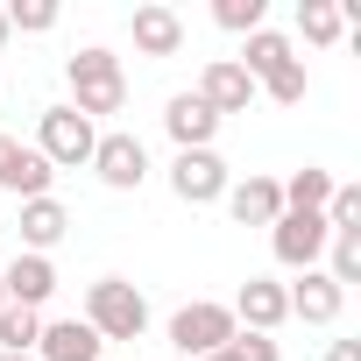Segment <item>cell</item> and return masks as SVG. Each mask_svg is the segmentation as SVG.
Listing matches in <instances>:
<instances>
[{
	"instance_id": "6da1fadb",
	"label": "cell",
	"mask_w": 361,
	"mask_h": 361,
	"mask_svg": "<svg viewBox=\"0 0 361 361\" xmlns=\"http://www.w3.org/2000/svg\"><path fill=\"white\" fill-rule=\"evenodd\" d=\"M64 85H71V106L99 128L106 114H121L128 106V71H121V57L114 50H99V43H85L71 64H64Z\"/></svg>"
},
{
	"instance_id": "7a4b0ae2",
	"label": "cell",
	"mask_w": 361,
	"mask_h": 361,
	"mask_svg": "<svg viewBox=\"0 0 361 361\" xmlns=\"http://www.w3.org/2000/svg\"><path fill=\"white\" fill-rule=\"evenodd\" d=\"M85 326L114 347V340H142L149 333V298L128 283V276H99L85 290Z\"/></svg>"
},
{
	"instance_id": "3957f363",
	"label": "cell",
	"mask_w": 361,
	"mask_h": 361,
	"mask_svg": "<svg viewBox=\"0 0 361 361\" xmlns=\"http://www.w3.org/2000/svg\"><path fill=\"white\" fill-rule=\"evenodd\" d=\"M92 142H99V128H92L78 106H43V121H36V156H43L50 170L92 163Z\"/></svg>"
},
{
	"instance_id": "277c9868",
	"label": "cell",
	"mask_w": 361,
	"mask_h": 361,
	"mask_svg": "<svg viewBox=\"0 0 361 361\" xmlns=\"http://www.w3.org/2000/svg\"><path fill=\"white\" fill-rule=\"evenodd\" d=\"M234 333H241V326H234V312H227V305H213V298H192V305H177V312H170V347H177V354H192V361L220 354Z\"/></svg>"
},
{
	"instance_id": "5b68a950",
	"label": "cell",
	"mask_w": 361,
	"mask_h": 361,
	"mask_svg": "<svg viewBox=\"0 0 361 361\" xmlns=\"http://www.w3.org/2000/svg\"><path fill=\"white\" fill-rule=\"evenodd\" d=\"M92 170H99L106 192H142V185H149V149H142V135H128V128L99 135V142H92Z\"/></svg>"
},
{
	"instance_id": "8992f818",
	"label": "cell",
	"mask_w": 361,
	"mask_h": 361,
	"mask_svg": "<svg viewBox=\"0 0 361 361\" xmlns=\"http://www.w3.org/2000/svg\"><path fill=\"white\" fill-rule=\"evenodd\" d=\"M227 163L213 156V149H177V163H170V192L185 199V206H220L227 199Z\"/></svg>"
},
{
	"instance_id": "52a82bcc",
	"label": "cell",
	"mask_w": 361,
	"mask_h": 361,
	"mask_svg": "<svg viewBox=\"0 0 361 361\" xmlns=\"http://www.w3.org/2000/svg\"><path fill=\"white\" fill-rule=\"evenodd\" d=\"M326 241H333L326 213H283V220L269 227V248H276V262H283V269H319Z\"/></svg>"
},
{
	"instance_id": "ba28073f",
	"label": "cell",
	"mask_w": 361,
	"mask_h": 361,
	"mask_svg": "<svg viewBox=\"0 0 361 361\" xmlns=\"http://www.w3.org/2000/svg\"><path fill=\"white\" fill-rule=\"evenodd\" d=\"M227 312H234V326H241V333H269V340H276V326L290 319V298H283V283H276V276H248V283L234 290V305H227Z\"/></svg>"
},
{
	"instance_id": "9c48e42d",
	"label": "cell",
	"mask_w": 361,
	"mask_h": 361,
	"mask_svg": "<svg viewBox=\"0 0 361 361\" xmlns=\"http://www.w3.org/2000/svg\"><path fill=\"white\" fill-rule=\"evenodd\" d=\"M50 163L36 156V142H15V135H0V192L8 199H50Z\"/></svg>"
},
{
	"instance_id": "30bf717a",
	"label": "cell",
	"mask_w": 361,
	"mask_h": 361,
	"mask_svg": "<svg viewBox=\"0 0 361 361\" xmlns=\"http://www.w3.org/2000/svg\"><path fill=\"white\" fill-rule=\"evenodd\" d=\"M192 92H199V99H206V106L227 121V114H248V99H255V78H248L234 57H213V64L199 71V85H192Z\"/></svg>"
},
{
	"instance_id": "8fae6325",
	"label": "cell",
	"mask_w": 361,
	"mask_h": 361,
	"mask_svg": "<svg viewBox=\"0 0 361 361\" xmlns=\"http://www.w3.org/2000/svg\"><path fill=\"white\" fill-rule=\"evenodd\" d=\"M283 298H290V319H305V326H333L347 305V290L326 269H298V283H283Z\"/></svg>"
},
{
	"instance_id": "7c38bea8",
	"label": "cell",
	"mask_w": 361,
	"mask_h": 361,
	"mask_svg": "<svg viewBox=\"0 0 361 361\" xmlns=\"http://www.w3.org/2000/svg\"><path fill=\"white\" fill-rule=\"evenodd\" d=\"M128 29H135V57H177L185 50V15L163 8V0H142Z\"/></svg>"
},
{
	"instance_id": "4fadbf2b",
	"label": "cell",
	"mask_w": 361,
	"mask_h": 361,
	"mask_svg": "<svg viewBox=\"0 0 361 361\" xmlns=\"http://www.w3.org/2000/svg\"><path fill=\"white\" fill-rule=\"evenodd\" d=\"M163 135H170L177 149H213L220 114H213L199 92H170V106H163Z\"/></svg>"
},
{
	"instance_id": "5bb4252c",
	"label": "cell",
	"mask_w": 361,
	"mask_h": 361,
	"mask_svg": "<svg viewBox=\"0 0 361 361\" xmlns=\"http://www.w3.org/2000/svg\"><path fill=\"white\" fill-rule=\"evenodd\" d=\"M220 206H227L241 227H276V220H283V185H276V177H234Z\"/></svg>"
},
{
	"instance_id": "9a60e30c",
	"label": "cell",
	"mask_w": 361,
	"mask_h": 361,
	"mask_svg": "<svg viewBox=\"0 0 361 361\" xmlns=\"http://www.w3.org/2000/svg\"><path fill=\"white\" fill-rule=\"evenodd\" d=\"M0 290H8V305L43 312V305L57 298V262H50V255H15L8 269H0Z\"/></svg>"
},
{
	"instance_id": "2e32d148",
	"label": "cell",
	"mask_w": 361,
	"mask_h": 361,
	"mask_svg": "<svg viewBox=\"0 0 361 361\" xmlns=\"http://www.w3.org/2000/svg\"><path fill=\"white\" fill-rule=\"evenodd\" d=\"M36 361H106V340H99L85 319H43Z\"/></svg>"
},
{
	"instance_id": "e0dca14e",
	"label": "cell",
	"mask_w": 361,
	"mask_h": 361,
	"mask_svg": "<svg viewBox=\"0 0 361 361\" xmlns=\"http://www.w3.org/2000/svg\"><path fill=\"white\" fill-rule=\"evenodd\" d=\"M248 78H255V92L276 78V71H290L298 64V50H290V36H276V29H255V36H241V57H234Z\"/></svg>"
},
{
	"instance_id": "ac0fdd59",
	"label": "cell",
	"mask_w": 361,
	"mask_h": 361,
	"mask_svg": "<svg viewBox=\"0 0 361 361\" xmlns=\"http://www.w3.org/2000/svg\"><path fill=\"white\" fill-rule=\"evenodd\" d=\"M71 234V213L57 199H22V255H50Z\"/></svg>"
},
{
	"instance_id": "d6986e66",
	"label": "cell",
	"mask_w": 361,
	"mask_h": 361,
	"mask_svg": "<svg viewBox=\"0 0 361 361\" xmlns=\"http://www.w3.org/2000/svg\"><path fill=\"white\" fill-rule=\"evenodd\" d=\"M326 199H333V170L305 163L283 177V213H326Z\"/></svg>"
},
{
	"instance_id": "ffe728a7",
	"label": "cell",
	"mask_w": 361,
	"mask_h": 361,
	"mask_svg": "<svg viewBox=\"0 0 361 361\" xmlns=\"http://www.w3.org/2000/svg\"><path fill=\"white\" fill-rule=\"evenodd\" d=\"M36 340H43V312L0 305V354H36Z\"/></svg>"
},
{
	"instance_id": "44dd1931",
	"label": "cell",
	"mask_w": 361,
	"mask_h": 361,
	"mask_svg": "<svg viewBox=\"0 0 361 361\" xmlns=\"http://www.w3.org/2000/svg\"><path fill=\"white\" fill-rule=\"evenodd\" d=\"M298 36L326 50V43H340V36H347V15L333 8V0H298Z\"/></svg>"
},
{
	"instance_id": "7402d4cb",
	"label": "cell",
	"mask_w": 361,
	"mask_h": 361,
	"mask_svg": "<svg viewBox=\"0 0 361 361\" xmlns=\"http://www.w3.org/2000/svg\"><path fill=\"white\" fill-rule=\"evenodd\" d=\"M319 262H326V276H333L340 290H347V283H361V234H333Z\"/></svg>"
},
{
	"instance_id": "603a6c76",
	"label": "cell",
	"mask_w": 361,
	"mask_h": 361,
	"mask_svg": "<svg viewBox=\"0 0 361 361\" xmlns=\"http://www.w3.org/2000/svg\"><path fill=\"white\" fill-rule=\"evenodd\" d=\"M57 15H64L57 0H15V8H8V29H15V36H50Z\"/></svg>"
},
{
	"instance_id": "cb8c5ba5",
	"label": "cell",
	"mask_w": 361,
	"mask_h": 361,
	"mask_svg": "<svg viewBox=\"0 0 361 361\" xmlns=\"http://www.w3.org/2000/svg\"><path fill=\"white\" fill-rule=\"evenodd\" d=\"M262 15H269V0H213V22H220V29H234V36H255V29H262Z\"/></svg>"
},
{
	"instance_id": "d4e9b609",
	"label": "cell",
	"mask_w": 361,
	"mask_h": 361,
	"mask_svg": "<svg viewBox=\"0 0 361 361\" xmlns=\"http://www.w3.org/2000/svg\"><path fill=\"white\" fill-rule=\"evenodd\" d=\"M326 227H333V234H361V185H333V199H326Z\"/></svg>"
},
{
	"instance_id": "484cf974",
	"label": "cell",
	"mask_w": 361,
	"mask_h": 361,
	"mask_svg": "<svg viewBox=\"0 0 361 361\" xmlns=\"http://www.w3.org/2000/svg\"><path fill=\"white\" fill-rule=\"evenodd\" d=\"M305 85H312V78H305V57H298V64H290V71H276L262 92H269L276 106H298V99H305Z\"/></svg>"
},
{
	"instance_id": "4316f807",
	"label": "cell",
	"mask_w": 361,
	"mask_h": 361,
	"mask_svg": "<svg viewBox=\"0 0 361 361\" xmlns=\"http://www.w3.org/2000/svg\"><path fill=\"white\" fill-rule=\"evenodd\" d=\"M227 354H234V361H283V347H276L269 333H234Z\"/></svg>"
},
{
	"instance_id": "83f0119b",
	"label": "cell",
	"mask_w": 361,
	"mask_h": 361,
	"mask_svg": "<svg viewBox=\"0 0 361 361\" xmlns=\"http://www.w3.org/2000/svg\"><path fill=\"white\" fill-rule=\"evenodd\" d=\"M326 361H361V340H333V347H326Z\"/></svg>"
},
{
	"instance_id": "f1b7e54d",
	"label": "cell",
	"mask_w": 361,
	"mask_h": 361,
	"mask_svg": "<svg viewBox=\"0 0 361 361\" xmlns=\"http://www.w3.org/2000/svg\"><path fill=\"white\" fill-rule=\"evenodd\" d=\"M8 36H15V29H8V8H0V50H8Z\"/></svg>"
},
{
	"instance_id": "f546056e",
	"label": "cell",
	"mask_w": 361,
	"mask_h": 361,
	"mask_svg": "<svg viewBox=\"0 0 361 361\" xmlns=\"http://www.w3.org/2000/svg\"><path fill=\"white\" fill-rule=\"evenodd\" d=\"M0 361H36V354H0Z\"/></svg>"
},
{
	"instance_id": "4dcf8cb0",
	"label": "cell",
	"mask_w": 361,
	"mask_h": 361,
	"mask_svg": "<svg viewBox=\"0 0 361 361\" xmlns=\"http://www.w3.org/2000/svg\"><path fill=\"white\" fill-rule=\"evenodd\" d=\"M206 361H234V354H227V347H220V354H206Z\"/></svg>"
},
{
	"instance_id": "1f68e13d",
	"label": "cell",
	"mask_w": 361,
	"mask_h": 361,
	"mask_svg": "<svg viewBox=\"0 0 361 361\" xmlns=\"http://www.w3.org/2000/svg\"><path fill=\"white\" fill-rule=\"evenodd\" d=\"M0 305H8V290H0Z\"/></svg>"
},
{
	"instance_id": "d6a6232c",
	"label": "cell",
	"mask_w": 361,
	"mask_h": 361,
	"mask_svg": "<svg viewBox=\"0 0 361 361\" xmlns=\"http://www.w3.org/2000/svg\"><path fill=\"white\" fill-rule=\"evenodd\" d=\"M106 361H114V354H106Z\"/></svg>"
}]
</instances>
